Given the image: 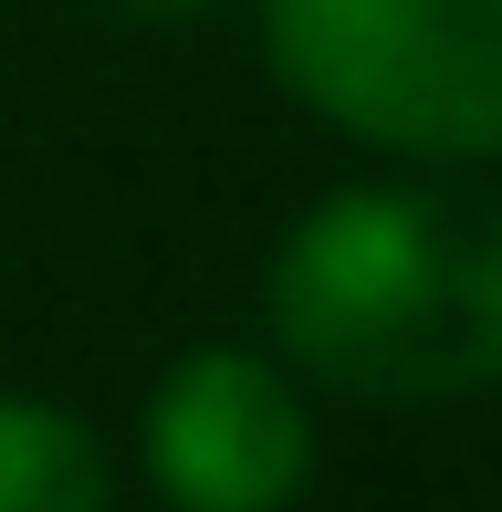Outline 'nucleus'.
Instances as JSON below:
<instances>
[{
	"instance_id": "f257e3e1",
	"label": "nucleus",
	"mask_w": 502,
	"mask_h": 512,
	"mask_svg": "<svg viewBox=\"0 0 502 512\" xmlns=\"http://www.w3.org/2000/svg\"><path fill=\"white\" fill-rule=\"evenodd\" d=\"M272 356L377 408L502 387V189L471 168L356 178L283 230L262 272Z\"/></svg>"
},
{
	"instance_id": "f03ea898",
	"label": "nucleus",
	"mask_w": 502,
	"mask_h": 512,
	"mask_svg": "<svg viewBox=\"0 0 502 512\" xmlns=\"http://www.w3.org/2000/svg\"><path fill=\"white\" fill-rule=\"evenodd\" d=\"M304 115L408 168L502 157V0H251Z\"/></svg>"
},
{
	"instance_id": "7ed1b4c3",
	"label": "nucleus",
	"mask_w": 502,
	"mask_h": 512,
	"mask_svg": "<svg viewBox=\"0 0 502 512\" xmlns=\"http://www.w3.org/2000/svg\"><path fill=\"white\" fill-rule=\"evenodd\" d=\"M136 460L168 512H293L314 481L304 377L262 345H189L136 408Z\"/></svg>"
},
{
	"instance_id": "20e7f679",
	"label": "nucleus",
	"mask_w": 502,
	"mask_h": 512,
	"mask_svg": "<svg viewBox=\"0 0 502 512\" xmlns=\"http://www.w3.org/2000/svg\"><path fill=\"white\" fill-rule=\"evenodd\" d=\"M0 512H116L105 439L63 398H0Z\"/></svg>"
},
{
	"instance_id": "39448f33",
	"label": "nucleus",
	"mask_w": 502,
	"mask_h": 512,
	"mask_svg": "<svg viewBox=\"0 0 502 512\" xmlns=\"http://www.w3.org/2000/svg\"><path fill=\"white\" fill-rule=\"evenodd\" d=\"M95 11H116V21H147V32H178V21H210L220 0H95Z\"/></svg>"
}]
</instances>
